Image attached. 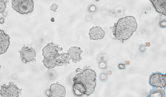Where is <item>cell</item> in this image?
Segmentation results:
<instances>
[{"instance_id":"obj_1","label":"cell","mask_w":166,"mask_h":97,"mask_svg":"<svg viewBox=\"0 0 166 97\" xmlns=\"http://www.w3.org/2000/svg\"><path fill=\"white\" fill-rule=\"evenodd\" d=\"M73 79L74 93L77 96L89 95L94 92L96 86L97 74L90 67L85 66L83 69L77 68Z\"/></svg>"},{"instance_id":"obj_2","label":"cell","mask_w":166,"mask_h":97,"mask_svg":"<svg viewBox=\"0 0 166 97\" xmlns=\"http://www.w3.org/2000/svg\"><path fill=\"white\" fill-rule=\"evenodd\" d=\"M137 26V23L133 16H127L120 19L110 28L112 31L113 38L123 43L132 36Z\"/></svg>"},{"instance_id":"obj_3","label":"cell","mask_w":166,"mask_h":97,"mask_svg":"<svg viewBox=\"0 0 166 97\" xmlns=\"http://www.w3.org/2000/svg\"><path fill=\"white\" fill-rule=\"evenodd\" d=\"M11 4L12 8L21 15H27L33 11V0H11Z\"/></svg>"},{"instance_id":"obj_4","label":"cell","mask_w":166,"mask_h":97,"mask_svg":"<svg viewBox=\"0 0 166 97\" xmlns=\"http://www.w3.org/2000/svg\"><path fill=\"white\" fill-rule=\"evenodd\" d=\"M22 89L18 88L16 85L9 82L8 85H4L1 88V97H18L21 94Z\"/></svg>"},{"instance_id":"obj_5","label":"cell","mask_w":166,"mask_h":97,"mask_svg":"<svg viewBox=\"0 0 166 97\" xmlns=\"http://www.w3.org/2000/svg\"><path fill=\"white\" fill-rule=\"evenodd\" d=\"M20 55V59L24 64H27L29 62H35L36 54L35 50L33 48H30L26 45H24L19 51Z\"/></svg>"},{"instance_id":"obj_6","label":"cell","mask_w":166,"mask_h":97,"mask_svg":"<svg viewBox=\"0 0 166 97\" xmlns=\"http://www.w3.org/2000/svg\"><path fill=\"white\" fill-rule=\"evenodd\" d=\"M149 83L154 88H166V79L165 74L157 72L152 73L149 77Z\"/></svg>"},{"instance_id":"obj_7","label":"cell","mask_w":166,"mask_h":97,"mask_svg":"<svg viewBox=\"0 0 166 97\" xmlns=\"http://www.w3.org/2000/svg\"><path fill=\"white\" fill-rule=\"evenodd\" d=\"M48 97H62L66 95V88L62 85L57 82L51 85L47 92Z\"/></svg>"},{"instance_id":"obj_8","label":"cell","mask_w":166,"mask_h":97,"mask_svg":"<svg viewBox=\"0 0 166 97\" xmlns=\"http://www.w3.org/2000/svg\"><path fill=\"white\" fill-rule=\"evenodd\" d=\"M62 48L59 47V45L51 43L43 47L42 55L43 57H55L56 55L58 54L59 51H62Z\"/></svg>"},{"instance_id":"obj_9","label":"cell","mask_w":166,"mask_h":97,"mask_svg":"<svg viewBox=\"0 0 166 97\" xmlns=\"http://www.w3.org/2000/svg\"><path fill=\"white\" fill-rule=\"evenodd\" d=\"M10 41L9 35L5 33L2 30L0 31V54L6 52L9 46Z\"/></svg>"},{"instance_id":"obj_10","label":"cell","mask_w":166,"mask_h":97,"mask_svg":"<svg viewBox=\"0 0 166 97\" xmlns=\"http://www.w3.org/2000/svg\"><path fill=\"white\" fill-rule=\"evenodd\" d=\"M82 52L83 51L78 47H72L67 51V53L69 54L70 58L73 62L75 63L81 61V54Z\"/></svg>"},{"instance_id":"obj_11","label":"cell","mask_w":166,"mask_h":97,"mask_svg":"<svg viewBox=\"0 0 166 97\" xmlns=\"http://www.w3.org/2000/svg\"><path fill=\"white\" fill-rule=\"evenodd\" d=\"M157 12L166 16V0H149Z\"/></svg>"},{"instance_id":"obj_12","label":"cell","mask_w":166,"mask_h":97,"mask_svg":"<svg viewBox=\"0 0 166 97\" xmlns=\"http://www.w3.org/2000/svg\"><path fill=\"white\" fill-rule=\"evenodd\" d=\"M89 35L91 40H102L105 35V32L101 27H93L89 30Z\"/></svg>"},{"instance_id":"obj_13","label":"cell","mask_w":166,"mask_h":97,"mask_svg":"<svg viewBox=\"0 0 166 97\" xmlns=\"http://www.w3.org/2000/svg\"><path fill=\"white\" fill-rule=\"evenodd\" d=\"M55 58L57 66H67L70 64L71 60L69 54L66 53H62L61 54L58 53L55 56Z\"/></svg>"},{"instance_id":"obj_14","label":"cell","mask_w":166,"mask_h":97,"mask_svg":"<svg viewBox=\"0 0 166 97\" xmlns=\"http://www.w3.org/2000/svg\"><path fill=\"white\" fill-rule=\"evenodd\" d=\"M42 62L48 70L53 68L56 66L55 57H44Z\"/></svg>"},{"instance_id":"obj_15","label":"cell","mask_w":166,"mask_h":97,"mask_svg":"<svg viewBox=\"0 0 166 97\" xmlns=\"http://www.w3.org/2000/svg\"><path fill=\"white\" fill-rule=\"evenodd\" d=\"M148 97H165L166 95L164 94V88H154L150 91V94Z\"/></svg>"},{"instance_id":"obj_16","label":"cell","mask_w":166,"mask_h":97,"mask_svg":"<svg viewBox=\"0 0 166 97\" xmlns=\"http://www.w3.org/2000/svg\"><path fill=\"white\" fill-rule=\"evenodd\" d=\"M8 0H0V12L3 13L6 9L7 3H8Z\"/></svg>"},{"instance_id":"obj_17","label":"cell","mask_w":166,"mask_h":97,"mask_svg":"<svg viewBox=\"0 0 166 97\" xmlns=\"http://www.w3.org/2000/svg\"><path fill=\"white\" fill-rule=\"evenodd\" d=\"M158 26L160 28L162 29H165L166 28V16L164 18H163L162 16H161L160 20L158 22Z\"/></svg>"},{"instance_id":"obj_18","label":"cell","mask_w":166,"mask_h":97,"mask_svg":"<svg viewBox=\"0 0 166 97\" xmlns=\"http://www.w3.org/2000/svg\"><path fill=\"white\" fill-rule=\"evenodd\" d=\"M139 50L141 53H145L146 51V46L144 44H142V45H140L139 46Z\"/></svg>"},{"instance_id":"obj_19","label":"cell","mask_w":166,"mask_h":97,"mask_svg":"<svg viewBox=\"0 0 166 97\" xmlns=\"http://www.w3.org/2000/svg\"><path fill=\"white\" fill-rule=\"evenodd\" d=\"M58 7V6L57 4H56L53 3L52 5H51V6L50 7V10L53 11V12H57V9Z\"/></svg>"},{"instance_id":"obj_20","label":"cell","mask_w":166,"mask_h":97,"mask_svg":"<svg viewBox=\"0 0 166 97\" xmlns=\"http://www.w3.org/2000/svg\"><path fill=\"white\" fill-rule=\"evenodd\" d=\"M118 68L119 70H125L126 68V67H125V64H118Z\"/></svg>"},{"instance_id":"obj_21","label":"cell","mask_w":166,"mask_h":97,"mask_svg":"<svg viewBox=\"0 0 166 97\" xmlns=\"http://www.w3.org/2000/svg\"><path fill=\"white\" fill-rule=\"evenodd\" d=\"M130 64V62L129 61H125V65H129V64Z\"/></svg>"},{"instance_id":"obj_22","label":"cell","mask_w":166,"mask_h":97,"mask_svg":"<svg viewBox=\"0 0 166 97\" xmlns=\"http://www.w3.org/2000/svg\"><path fill=\"white\" fill-rule=\"evenodd\" d=\"M145 45L146 47H150L151 44H150V43H146Z\"/></svg>"},{"instance_id":"obj_23","label":"cell","mask_w":166,"mask_h":97,"mask_svg":"<svg viewBox=\"0 0 166 97\" xmlns=\"http://www.w3.org/2000/svg\"><path fill=\"white\" fill-rule=\"evenodd\" d=\"M95 1H96V2H99L100 0H95Z\"/></svg>"},{"instance_id":"obj_24","label":"cell","mask_w":166,"mask_h":97,"mask_svg":"<svg viewBox=\"0 0 166 97\" xmlns=\"http://www.w3.org/2000/svg\"><path fill=\"white\" fill-rule=\"evenodd\" d=\"M165 75H166V74H165Z\"/></svg>"}]
</instances>
